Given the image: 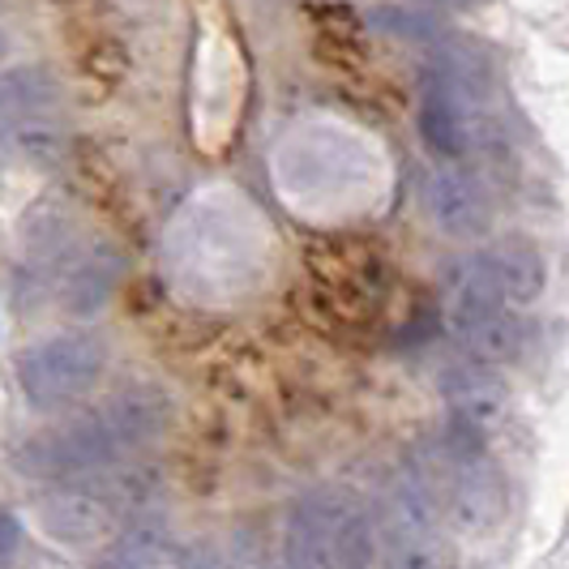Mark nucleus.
<instances>
[{"instance_id":"obj_10","label":"nucleus","mask_w":569,"mask_h":569,"mask_svg":"<svg viewBox=\"0 0 569 569\" xmlns=\"http://www.w3.org/2000/svg\"><path fill=\"white\" fill-rule=\"evenodd\" d=\"M441 395L450 402V425L467 428L476 437H492V428H501L510 411V390L488 365L462 360L450 365L441 377Z\"/></svg>"},{"instance_id":"obj_15","label":"nucleus","mask_w":569,"mask_h":569,"mask_svg":"<svg viewBox=\"0 0 569 569\" xmlns=\"http://www.w3.org/2000/svg\"><path fill=\"white\" fill-rule=\"evenodd\" d=\"M18 543H22V527L9 510H0V561H13L18 557Z\"/></svg>"},{"instance_id":"obj_5","label":"nucleus","mask_w":569,"mask_h":569,"mask_svg":"<svg viewBox=\"0 0 569 569\" xmlns=\"http://www.w3.org/2000/svg\"><path fill=\"white\" fill-rule=\"evenodd\" d=\"M441 317H446V330L462 347V356L476 365L497 369L522 351L518 309L506 300V291L497 287L480 253L450 266L446 287H441Z\"/></svg>"},{"instance_id":"obj_11","label":"nucleus","mask_w":569,"mask_h":569,"mask_svg":"<svg viewBox=\"0 0 569 569\" xmlns=\"http://www.w3.org/2000/svg\"><path fill=\"white\" fill-rule=\"evenodd\" d=\"M120 274H124L120 257H116L112 249H103V244H94V249H86L82 257H73V266H69V274H64V283H60L64 313L94 317L116 296Z\"/></svg>"},{"instance_id":"obj_2","label":"nucleus","mask_w":569,"mask_h":569,"mask_svg":"<svg viewBox=\"0 0 569 569\" xmlns=\"http://www.w3.org/2000/svg\"><path fill=\"white\" fill-rule=\"evenodd\" d=\"M154 492H159V480L150 471H129V467L69 476L39 497V527L69 548L108 543L129 522L142 518V510L154 501Z\"/></svg>"},{"instance_id":"obj_1","label":"nucleus","mask_w":569,"mask_h":569,"mask_svg":"<svg viewBox=\"0 0 569 569\" xmlns=\"http://www.w3.org/2000/svg\"><path fill=\"white\" fill-rule=\"evenodd\" d=\"M171 425V399L154 386H133L108 399L99 411H86L78 420L48 432L27 437L13 462L30 480H69L120 467L129 455L154 446Z\"/></svg>"},{"instance_id":"obj_12","label":"nucleus","mask_w":569,"mask_h":569,"mask_svg":"<svg viewBox=\"0 0 569 569\" xmlns=\"http://www.w3.org/2000/svg\"><path fill=\"white\" fill-rule=\"evenodd\" d=\"M480 257H485V266L492 270V279H497V287L506 291V300H510L513 309L540 300L543 257L527 236H497Z\"/></svg>"},{"instance_id":"obj_13","label":"nucleus","mask_w":569,"mask_h":569,"mask_svg":"<svg viewBox=\"0 0 569 569\" xmlns=\"http://www.w3.org/2000/svg\"><path fill=\"white\" fill-rule=\"evenodd\" d=\"M99 569H184V566H180V552L168 540V531L138 518L116 540H108V552H103V566Z\"/></svg>"},{"instance_id":"obj_7","label":"nucleus","mask_w":569,"mask_h":569,"mask_svg":"<svg viewBox=\"0 0 569 569\" xmlns=\"http://www.w3.org/2000/svg\"><path fill=\"white\" fill-rule=\"evenodd\" d=\"M108 369V347L94 335H52L18 356V386L34 407H64L86 399Z\"/></svg>"},{"instance_id":"obj_3","label":"nucleus","mask_w":569,"mask_h":569,"mask_svg":"<svg viewBox=\"0 0 569 569\" xmlns=\"http://www.w3.org/2000/svg\"><path fill=\"white\" fill-rule=\"evenodd\" d=\"M283 557L287 569H372L381 557V527L356 497L321 488L287 510Z\"/></svg>"},{"instance_id":"obj_9","label":"nucleus","mask_w":569,"mask_h":569,"mask_svg":"<svg viewBox=\"0 0 569 569\" xmlns=\"http://www.w3.org/2000/svg\"><path fill=\"white\" fill-rule=\"evenodd\" d=\"M425 206L432 223L455 240H476L492 228V198H488L485 180L467 163H437L428 171Z\"/></svg>"},{"instance_id":"obj_14","label":"nucleus","mask_w":569,"mask_h":569,"mask_svg":"<svg viewBox=\"0 0 569 569\" xmlns=\"http://www.w3.org/2000/svg\"><path fill=\"white\" fill-rule=\"evenodd\" d=\"M57 78L48 69H9L0 73V129L43 120L57 108Z\"/></svg>"},{"instance_id":"obj_8","label":"nucleus","mask_w":569,"mask_h":569,"mask_svg":"<svg viewBox=\"0 0 569 569\" xmlns=\"http://www.w3.org/2000/svg\"><path fill=\"white\" fill-rule=\"evenodd\" d=\"M386 569H455L446 522L428 492L420 467H407L386 501Z\"/></svg>"},{"instance_id":"obj_6","label":"nucleus","mask_w":569,"mask_h":569,"mask_svg":"<svg viewBox=\"0 0 569 569\" xmlns=\"http://www.w3.org/2000/svg\"><path fill=\"white\" fill-rule=\"evenodd\" d=\"M420 133L441 163H462L497 138V120L488 112V86L462 64H437L425 78Z\"/></svg>"},{"instance_id":"obj_4","label":"nucleus","mask_w":569,"mask_h":569,"mask_svg":"<svg viewBox=\"0 0 569 569\" xmlns=\"http://www.w3.org/2000/svg\"><path fill=\"white\" fill-rule=\"evenodd\" d=\"M420 476L437 501L441 522H450L467 536L492 531L506 510V480H501L497 458L488 455V437H476L467 428H446V437L432 446Z\"/></svg>"},{"instance_id":"obj_16","label":"nucleus","mask_w":569,"mask_h":569,"mask_svg":"<svg viewBox=\"0 0 569 569\" xmlns=\"http://www.w3.org/2000/svg\"><path fill=\"white\" fill-rule=\"evenodd\" d=\"M4 52H9V39H4V30H0V60H4Z\"/></svg>"}]
</instances>
